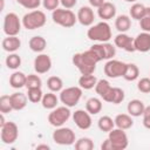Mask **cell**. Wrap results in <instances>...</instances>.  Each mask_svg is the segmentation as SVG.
Returning a JSON list of instances; mask_svg holds the SVG:
<instances>
[{"mask_svg":"<svg viewBox=\"0 0 150 150\" xmlns=\"http://www.w3.org/2000/svg\"><path fill=\"white\" fill-rule=\"evenodd\" d=\"M100 57L96 55V53L89 48L88 50H84L82 53H76L71 57L73 64L79 69V71L82 74H94L96 69V64L100 62Z\"/></svg>","mask_w":150,"mask_h":150,"instance_id":"obj_1","label":"cell"},{"mask_svg":"<svg viewBox=\"0 0 150 150\" xmlns=\"http://www.w3.org/2000/svg\"><path fill=\"white\" fill-rule=\"evenodd\" d=\"M87 36L91 41L96 42H108L111 39V28L107 21H101L87 30Z\"/></svg>","mask_w":150,"mask_h":150,"instance_id":"obj_2","label":"cell"},{"mask_svg":"<svg viewBox=\"0 0 150 150\" xmlns=\"http://www.w3.org/2000/svg\"><path fill=\"white\" fill-rule=\"evenodd\" d=\"M22 26L28 29V30H33V29H38L41 28L46 25L47 18L46 14L40 11V9H33L28 13H26L22 16Z\"/></svg>","mask_w":150,"mask_h":150,"instance_id":"obj_3","label":"cell"},{"mask_svg":"<svg viewBox=\"0 0 150 150\" xmlns=\"http://www.w3.org/2000/svg\"><path fill=\"white\" fill-rule=\"evenodd\" d=\"M52 19L54 23L64 28L73 27L77 21V16L75 15V13L71 9H67V8H56L55 11H53Z\"/></svg>","mask_w":150,"mask_h":150,"instance_id":"obj_4","label":"cell"},{"mask_svg":"<svg viewBox=\"0 0 150 150\" xmlns=\"http://www.w3.org/2000/svg\"><path fill=\"white\" fill-rule=\"evenodd\" d=\"M82 88L80 86H74V87H68L66 89H62L60 91V101L63 103V105H67L69 108L75 107L79 101L82 97Z\"/></svg>","mask_w":150,"mask_h":150,"instance_id":"obj_5","label":"cell"},{"mask_svg":"<svg viewBox=\"0 0 150 150\" xmlns=\"http://www.w3.org/2000/svg\"><path fill=\"white\" fill-rule=\"evenodd\" d=\"M70 115H71V111H70L69 107H67V105L56 107L49 112L48 122L50 125L59 128V127H62L70 118Z\"/></svg>","mask_w":150,"mask_h":150,"instance_id":"obj_6","label":"cell"},{"mask_svg":"<svg viewBox=\"0 0 150 150\" xmlns=\"http://www.w3.org/2000/svg\"><path fill=\"white\" fill-rule=\"evenodd\" d=\"M21 26H22V20H20V18L15 13L9 12L5 15L4 33L7 36H16L21 30Z\"/></svg>","mask_w":150,"mask_h":150,"instance_id":"obj_7","label":"cell"},{"mask_svg":"<svg viewBox=\"0 0 150 150\" xmlns=\"http://www.w3.org/2000/svg\"><path fill=\"white\" fill-rule=\"evenodd\" d=\"M53 141L59 145H71L75 143V132L67 127H59L53 131Z\"/></svg>","mask_w":150,"mask_h":150,"instance_id":"obj_8","label":"cell"},{"mask_svg":"<svg viewBox=\"0 0 150 150\" xmlns=\"http://www.w3.org/2000/svg\"><path fill=\"white\" fill-rule=\"evenodd\" d=\"M108 138L110 139L114 150H124L128 148L129 139L123 129L114 128L108 132Z\"/></svg>","mask_w":150,"mask_h":150,"instance_id":"obj_9","label":"cell"},{"mask_svg":"<svg viewBox=\"0 0 150 150\" xmlns=\"http://www.w3.org/2000/svg\"><path fill=\"white\" fill-rule=\"evenodd\" d=\"M125 68H127V63H124L120 60L110 59L105 62V64L103 67V70H104V74L108 77L117 79V77H123Z\"/></svg>","mask_w":150,"mask_h":150,"instance_id":"obj_10","label":"cell"},{"mask_svg":"<svg viewBox=\"0 0 150 150\" xmlns=\"http://www.w3.org/2000/svg\"><path fill=\"white\" fill-rule=\"evenodd\" d=\"M18 136H19V128L16 123L9 121L1 127L0 138L4 144H13L18 139Z\"/></svg>","mask_w":150,"mask_h":150,"instance_id":"obj_11","label":"cell"},{"mask_svg":"<svg viewBox=\"0 0 150 150\" xmlns=\"http://www.w3.org/2000/svg\"><path fill=\"white\" fill-rule=\"evenodd\" d=\"M95 53L96 55L100 57V60H110V59H114V56L116 55V47L115 45L110 43L109 41L108 42H97L95 45H93L90 47Z\"/></svg>","mask_w":150,"mask_h":150,"instance_id":"obj_12","label":"cell"},{"mask_svg":"<svg viewBox=\"0 0 150 150\" xmlns=\"http://www.w3.org/2000/svg\"><path fill=\"white\" fill-rule=\"evenodd\" d=\"M73 121L75 122L76 127L81 130H87L91 127L93 120H91V115L83 109H77L73 112Z\"/></svg>","mask_w":150,"mask_h":150,"instance_id":"obj_13","label":"cell"},{"mask_svg":"<svg viewBox=\"0 0 150 150\" xmlns=\"http://www.w3.org/2000/svg\"><path fill=\"white\" fill-rule=\"evenodd\" d=\"M52 68V59L48 54L40 53L34 59V70L36 74H46Z\"/></svg>","mask_w":150,"mask_h":150,"instance_id":"obj_14","label":"cell"},{"mask_svg":"<svg viewBox=\"0 0 150 150\" xmlns=\"http://www.w3.org/2000/svg\"><path fill=\"white\" fill-rule=\"evenodd\" d=\"M114 45L125 52H129V53L136 52L135 46H134V38H131L130 35H128L125 33H118L114 38Z\"/></svg>","mask_w":150,"mask_h":150,"instance_id":"obj_15","label":"cell"},{"mask_svg":"<svg viewBox=\"0 0 150 150\" xmlns=\"http://www.w3.org/2000/svg\"><path fill=\"white\" fill-rule=\"evenodd\" d=\"M76 16H77V21L82 26H86V27L91 26L94 23V20H95V14H94V11H93L91 6L80 7Z\"/></svg>","mask_w":150,"mask_h":150,"instance_id":"obj_16","label":"cell"},{"mask_svg":"<svg viewBox=\"0 0 150 150\" xmlns=\"http://www.w3.org/2000/svg\"><path fill=\"white\" fill-rule=\"evenodd\" d=\"M134 46L137 52L146 53L150 50V33L142 32L134 38Z\"/></svg>","mask_w":150,"mask_h":150,"instance_id":"obj_17","label":"cell"},{"mask_svg":"<svg viewBox=\"0 0 150 150\" xmlns=\"http://www.w3.org/2000/svg\"><path fill=\"white\" fill-rule=\"evenodd\" d=\"M97 15L103 21L110 20V19L115 18V15H116V6L112 2L105 1L102 6H100L97 8Z\"/></svg>","mask_w":150,"mask_h":150,"instance_id":"obj_18","label":"cell"},{"mask_svg":"<svg viewBox=\"0 0 150 150\" xmlns=\"http://www.w3.org/2000/svg\"><path fill=\"white\" fill-rule=\"evenodd\" d=\"M28 96L23 93H20V91H16V93H13L11 95V103H12V107H13V110H22L26 108L27 105V102H28Z\"/></svg>","mask_w":150,"mask_h":150,"instance_id":"obj_19","label":"cell"},{"mask_svg":"<svg viewBox=\"0 0 150 150\" xmlns=\"http://www.w3.org/2000/svg\"><path fill=\"white\" fill-rule=\"evenodd\" d=\"M144 109H145L144 103L141 100H138V98L131 100L128 103V105H127V111L132 117H139V116H142L143 112H144Z\"/></svg>","mask_w":150,"mask_h":150,"instance_id":"obj_20","label":"cell"},{"mask_svg":"<svg viewBox=\"0 0 150 150\" xmlns=\"http://www.w3.org/2000/svg\"><path fill=\"white\" fill-rule=\"evenodd\" d=\"M1 47L5 52L8 53H15L20 47H21V41L20 39L16 36H7L2 40L1 42Z\"/></svg>","mask_w":150,"mask_h":150,"instance_id":"obj_21","label":"cell"},{"mask_svg":"<svg viewBox=\"0 0 150 150\" xmlns=\"http://www.w3.org/2000/svg\"><path fill=\"white\" fill-rule=\"evenodd\" d=\"M114 121H115V127L123 129V130H128L134 125L132 116L129 114H118L116 115Z\"/></svg>","mask_w":150,"mask_h":150,"instance_id":"obj_22","label":"cell"},{"mask_svg":"<svg viewBox=\"0 0 150 150\" xmlns=\"http://www.w3.org/2000/svg\"><path fill=\"white\" fill-rule=\"evenodd\" d=\"M28 46L30 48L32 52H35V53H42L46 47H47V41L43 36L41 35H35L33 38H30L29 42H28Z\"/></svg>","mask_w":150,"mask_h":150,"instance_id":"obj_23","label":"cell"},{"mask_svg":"<svg viewBox=\"0 0 150 150\" xmlns=\"http://www.w3.org/2000/svg\"><path fill=\"white\" fill-rule=\"evenodd\" d=\"M131 27V18L127 14H121L115 19V28L120 33H125Z\"/></svg>","mask_w":150,"mask_h":150,"instance_id":"obj_24","label":"cell"},{"mask_svg":"<svg viewBox=\"0 0 150 150\" xmlns=\"http://www.w3.org/2000/svg\"><path fill=\"white\" fill-rule=\"evenodd\" d=\"M26 80H27V75L23 74L22 71L16 70L9 76V84L14 89H20L26 86Z\"/></svg>","mask_w":150,"mask_h":150,"instance_id":"obj_25","label":"cell"},{"mask_svg":"<svg viewBox=\"0 0 150 150\" xmlns=\"http://www.w3.org/2000/svg\"><path fill=\"white\" fill-rule=\"evenodd\" d=\"M97 81L98 80L94 74H82L79 79V86L84 90H89L95 88Z\"/></svg>","mask_w":150,"mask_h":150,"instance_id":"obj_26","label":"cell"},{"mask_svg":"<svg viewBox=\"0 0 150 150\" xmlns=\"http://www.w3.org/2000/svg\"><path fill=\"white\" fill-rule=\"evenodd\" d=\"M59 100L57 96L53 93V91H49L47 94H43V97L41 100V104L45 109H50L53 110L54 108L57 107V103H59Z\"/></svg>","mask_w":150,"mask_h":150,"instance_id":"obj_27","label":"cell"},{"mask_svg":"<svg viewBox=\"0 0 150 150\" xmlns=\"http://www.w3.org/2000/svg\"><path fill=\"white\" fill-rule=\"evenodd\" d=\"M86 110L90 115H97L102 110V101L97 97H90L86 102Z\"/></svg>","mask_w":150,"mask_h":150,"instance_id":"obj_28","label":"cell"},{"mask_svg":"<svg viewBox=\"0 0 150 150\" xmlns=\"http://www.w3.org/2000/svg\"><path fill=\"white\" fill-rule=\"evenodd\" d=\"M97 125H98V129L103 132H109L110 130H112L115 128V121L110 117V116H101L97 121Z\"/></svg>","mask_w":150,"mask_h":150,"instance_id":"obj_29","label":"cell"},{"mask_svg":"<svg viewBox=\"0 0 150 150\" xmlns=\"http://www.w3.org/2000/svg\"><path fill=\"white\" fill-rule=\"evenodd\" d=\"M129 13H130V18L131 19H135V20H141L142 18H144L145 15V6L143 4H139V2H135L130 9H129Z\"/></svg>","mask_w":150,"mask_h":150,"instance_id":"obj_30","label":"cell"},{"mask_svg":"<svg viewBox=\"0 0 150 150\" xmlns=\"http://www.w3.org/2000/svg\"><path fill=\"white\" fill-rule=\"evenodd\" d=\"M111 88H112V87H111L110 82H109L108 80L102 79V80H98V81H97V83H96V86H95V91H96V94L103 100V97L110 91Z\"/></svg>","mask_w":150,"mask_h":150,"instance_id":"obj_31","label":"cell"},{"mask_svg":"<svg viewBox=\"0 0 150 150\" xmlns=\"http://www.w3.org/2000/svg\"><path fill=\"white\" fill-rule=\"evenodd\" d=\"M139 76V69L135 63H127V68L124 71V80L127 81H135Z\"/></svg>","mask_w":150,"mask_h":150,"instance_id":"obj_32","label":"cell"},{"mask_svg":"<svg viewBox=\"0 0 150 150\" xmlns=\"http://www.w3.org/2000/svg\"><path fill=\"white\" fill-rule=\"evenodd\" d=\"M47 87L53 93H59L63 89V81L59 76H50L47 80Z\"/></svg>","mask_w":150,"mask_h":150,"instance_id":"obj_33","label":"cell"},{"mask_svg":"<svg viewBox=\"0 0 150 150\" xmlns=\"http://www.w3.org/2000/svg\"><path fill=\"white\" fill-rule=\"evenodd\" d=\"M5 63H6L8 69L15 70V69H18L21 66V57L16 53H9L8 56L5 60Z\"/></svg>","mask_w":150,"mask_h":150,"instance_id":"obj_34","label":"cell"},{"mask_svg":"<svg viewBox=\"0 0 150 150\" xmlns=\"http://www.w3.org/2000/svg\"><path fill=\"white\" fill-rule=\"evenodd\" d=\"M75 149L76 150H93L94 149V142L89 137H81L79 138L75 143Z\"/></svg>","mask_w":150,"mask_h":150,"instance_id":"obj_35","label":"cell"},{"mask_svg":"<svg viewBox=\"0 0 150 150\" xmlns=\"http://www.w3.org/2000/svg\"><path fill=\"white\" fill-rule=\"evenodd\" d=\"M27 96H28V100L29 102L32 103H39L41 102L42 97H43V93L41 90V88H30V89H27Z\"/></svg>","mask_w":150,"mask_h":150,"instance_id":"obj_36","label":"cell"},{"mask_svg":"<svg viewBox=\"0 0 150 150\" xmlns=\"http://www.w3.org/2000/svg\"><path fill=\"white\" fill-rule=\"evenodd\" d=\"M42 86V81L40 79L39 75L36 74H29L27 75V80H26V88L30 89V88H41Z\"/></svg>","mask_w":150,"mask_h":150,"instance_id":"obj_37","label":"cell"},{"mask_svg":"<svg viewBox=\"0 0 150 150\" xmlns=\"http://www.w3.org/2000/svg\"><path fill=\"white\" fill-rule=\"evenodd\" d=\"M13 110L12 103H11V95H1L0 97V112L8 114Z\"/></svg>","mask_w":150,"mask_h":150,"instance_id":"obj_38","label":"cell"},{"mask_svg":"<svg viewBox=\"0 0 150 150\" xmlns=\"http://www.w3.org/2000/svg\"><path fill=\"white\" fill-rule=\"evenodd\" d=\"M124 91L121 89V88H117V87H114L112 88V96H111V101L110 103L112 104H120L123 102L124 100Z\"/></svg>","mask_w":150,"mask_h":150,"instance_id":"obj_39","label":"cell"},{"mask_svg":"<svg viewBox=\"0 0 150 150\" xmlns=\"http://www.w3.org/2000/svg\"><path fill=\"white\" fill-rule=\"evenodd\" d=\"M15 1L26 9H36L41 5V0H15Z\"/></svg>","mask_w":150,"mask_h":150,"instance_id":"obj_40","label":"cell"},{"mask_svg":"<svg viewBox=\"0 0 150 150\" xmlns=\"http://www.w3.org/2000/svg\"><path fill=\"white\" fill-rule=\"evenodd\" d=\"M137 89L143 94L150 93V77H142L137 82Z\"/></svg>","mask_w":150,"mask_h":150,"instance_id":"obj_41","label":"cell"},{"mask_svg":"<svg viewBox=\"0 0 150 150\" xmlns=\"http://www.w3.org/2000/svg\"><path fill=\"white\" fill-rule=\"evenodd\" d=\"M59 5L60 0H42V6L47 11H55L56 8H59Z\"/></svg>","mask_w":150,"mask_h":150,"instance_id":"obj_42","label":"cell"},{"mask_svg":"<svg viewBox=\"0 0 150 150\" xmlns=\"http://www.w3.org/2000/svg\"><path fill=\"white\" fill-rule=\"evenodd\" d=\"M139 27L143 32L150 33V16H144L139 20Z\"/></svg>","mask_w":150,"mask_h":150,"instance_id":"obj_43","label":"cell"},{"mask_svg":"<svg viewBox=\"0 0 150 150\" xmlns=\"http://www.w3.org/2000/svg\"><path fill=\"white\" fill-rule=\"evenodd\" d=\"M143 125L150 130V105L145 107L144 112H143Z\"/></svg>","mask_w":150,"mask_h":150,"instance_id":"obj_44","label":"cell"},{"mask_svg":"<svg viewBox=\"0 0 150 150\" xmlns=\"http://www.w3.org/2000/svg\"><path fill=\"white\" fill-rule=\"evenodd\" d=\"M60 4L63 6V8L71 9L77 4V0H60Z\"/></svg>","mask_w":150,"mask_h":150,"instance_id":"obj_45","label":"cell"},{"mask_svg":"<svg viewBox=\"0 0 150 150\" xmlns=\"http://www.w3.org/2000/svg\"><path fill=\"white\" fill-rule=\"evenodd\" d=\"M101 150H114L112 149V145H111V142L109 138H107L102 144H101Z\"/></svg>","mask_w":150,"mask_h":150,"instance_id":"obj_46","label":"cell"},{"mask_svg":"<svg viewBox=\"0 0 150 150\" xmlns=\"http://www.w3.org/2000/svg\"><path fill=\"white\" fill-rule=\"evenodd\" d=\"M88 1L91 7H96V8H98L100 6H102L105 2V0H88Z\"/></svg>","mask_w":150,"mask_h":150,"instance_id":"obj_47","label":"cell"},{"mask_svg":"<svg viewBox=\"0 0 150 150\" xmlns=\"http://www.w3.org/2000/svg\"><path fill=\"white\" fill-rule=\"evenodd\" d=\"M36 149H38V150H40V149H46V150H48V149H50V146L47 145V144H40V145H36Z\"/></svg>","mask_w":150,"mask_h":150,"instance_id":"obj_48","label":"cell"},{"mask_svg":"<svg viewBox=\"0 0 150 150\" xmlns=\"http://www.w3.org/2000/svg\"><path fill=\"white\" fill-rule=\"evenodd\" d=\"M5 114H2L1 112V115H0V127H2L5 123H6V121H5V116H4Z\"/></svg>","mask_w":150,"mask_h":150,"instance_id":"obj_49","label":"cell"},{"mask_svg":"<svg viewBox=\"0 0 150 150\" xmlns=\"http://www.w3.org/2000/svg\"><path fill=\"white\" fill-rule=\"evenodd\" d=\"M144 16H150V7H145V15Z\"/></svg>","mask_w":150,"mask_h":150,"instance_id":"obj_50","label":"cell"},{"mask_svg":"<svg viewBox=\"0 0 150 150\" xmlns=\"http://www.w3.org/2000/svg\"><path fill=\"white\" fill-rule=\"evenodd\" d=\"M0 2H1V7H0V11H2V9H4V6H5V0H0Z\"/></svg>","mask_w":150,"mask_h":150,"instance_id":"obj_51","label":"cell"},{"mask_svg":"<svg viewBox=\"0 0 150 150\" xmlns=\"http://www.w3.org/2000/svg\"><path fill=\"white\" fill-rule=\"evenodd\" d=\"M124 1H127V2H136L137 0H124Z\"/></svg>","mask_w":150,"mask_h":150,"instance_id":"obj_52","label":"cell"}]
</instances>
